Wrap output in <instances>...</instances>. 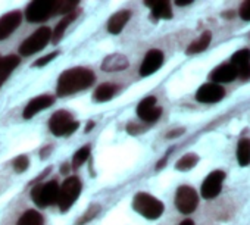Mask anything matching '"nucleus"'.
Wrapping results in <instances>:
<instances>
[{
    "label": "nucleus",
    "mask_w": 250,
    "mask_h": 225,
    "mask_svg": "<svg viewBox=\"0 0 250 225\" xmlns=\"http://www.w3.org/2000/svg\"><path fill=\"white\" fill-rule=\"evenodd\" d=\"M96 77L93 74V71L87 69V68H71L66 69L65 72L61 74L59 80H58V96L65 97L69 94H74L77 91L85 90L90 85H93Z\"/></svg>",
    "instance_id": "f257e3e1"
},
{
    "label": "nucleus",
    "mask_w": 250,
    "mask_h": 225,
    "mask_svg": "<svg viewBox=\"0 0 250 225\" xmlns=\"http://www.w3.org/2000/svg\"><path fill=\"white\" fill-rule=\"evenodd\" d=\"M133 207L137 213L147 219H158L164 213V203L147 193H137L133 200Z\"/></svg>",
    "instance_id": "f03ea898"
},
{
    "label": "nucleus",
    "mask_w": 250,
    "mask_h": 225,
    "mask_svg": "<svg viewBox=\"0 0 250 225\" xmlns=\"http://www.w3.org/2000/svg\"><path fill=\"white\" fill-rule=\"evenodd\" d=\"M80 124L74 121L72 115L66 110H58L50 117L49 120V128L53 136L62 137V136H69L77 131Z\"/></svg>",
    "instance_id": "7ed1b4c3"
},
{
    "label": "nucleus",
    "mask_w": 250,
    "mask_h": 225,
    "mask_svg": "<svg viewBox=\"0 0 250 225\" xmlns=\"http://www.w3.org/2000/svg\"><path fill=\"white\" fill-rule=\"evenodd\" d=\"M81 181L77 177H69L63 181V184L59 187V196H58V205L61 212H66L78 199L81 193Z\"/></svg>",
    "instance_id": "20e7f679"
},
{
    "label": "nucleus",
    "mask_w": 250,
    "mask_h": 225,
    "mask_svg": "<svg viewBox=\"0 0 250 225\" xmlns=\"http://www.w3.org/2000/svg\"><path fill=\"white\" fill-rule=\"evenodd\" d=\"M58 196H59V184L56 181L39 184L31 190V199L39 207H47L58 203Z\"/></svg>",
    "instance_id": "39448f33"
},
{
    "label": "nucleus",
    "mask_w": 250,
    "mask_h": 225,
    "mask_svg": "<svg viewBox=\"0 0 250 225\" xmlns=\"http://www.w3.org/2000/svg\"><path fill=\"white\" fill-rule=\"evenodd\" d=\"M52 39V30L49 27H42L36 33H33L27 40L22 41L20 46V53L22 56H31L44 49V46Z\"/></svg>",
    "instance_id": "423d86ee"
},
{
    "label": "nucleus",
    "mask_w": 250,
    "mask_h": 225,
    "mask_svg": "<svg viewBox=\"0 0 250 225\" xmlns=\"http://www.w3.org/2000/svg\"><path fill=\"white\" fill-rule=\"evenodd\" d=\"M55 15V2L53 0H37L31 2L25 9V18L28 22H43Z\"/></svg>",
    "instance_id": "0eeeda50"
},
{
    "label": "nucleus",
    "mask_w": 250,
    "mask_h": 225,
    "mask_svg": "<svg viewBox=\"0 0 250 225\" xmlns=\"http://www.w3.org/2000/svg\"><path fill=\"white\" fill-rule=\"evenodd\" d=\"M199 205V196L194 188L188 185L178 187L175 193V206L181 213H191Z\"/></svg>",
    "instance_id": "6e6552de"
},
{
    "label": "nucleus",
    "mask_w": 250,
    "mask_h": 225,
    "mask_svg": "<svg viewBox=\"0 0 250 225\" xmlns=\"http://www.w3.org/2000/svg\"><path fill=\"white\" fill-rule=\"evenodd\" d=\"M137 115L145 123H155L162 115V107L158 106V100L153 96L143 99L137 106Z\"/></svg>",
    "instance_id": "1a4fd4ad"
},
{
    "label": "nucleus",
    "mask_w": 250,
    "mask_h": 225,
    "mask_svg": "<svg viewBox=\"0 0 250 225\" xmlns=\"http://www.w3.org/2000/svg\"><path fill=\"white\" fill-rule=\"evenodd\" d=\"M224 180H225V172H222V171L210 172L202 184V197L203 199L216 197L221 193Z\"/></svg>",
    "instance_id": "9d476101"
},
{
    "label": "nucleus",
    "mask_w": 250,
    "mask_h": 225,
    "mask_svg": "<svg viewBox=\"0 0 250 225\" xmlns=\"http://www.w3.org/2000/svg\"><path fill=\"white\" fill-rule=\"evenodd\" d=\"M224 96H225L224 87L219 84H215V82L203 84L196 93V99L200 103H216V102L222 100Z\"/></svg>",
    "instance_id": "9b49d317"
},
{
    "label": "nucleus",
    "mask_w": 250,
    "mask_h": 225,
    "mask_svg": "<svg viewBox=\"0 0 250 225\" xmlns=\"http://www.w3.org/2000/svg\"><path fill=\"white\" fill-rule=\"evenodd\" d=\"M164 63V53L158 49L149 50L140 65V75L142 77H149L155 74Z\"/></svg>",
    "instance_id": "f8f14e48"
},
{
    "label": "nucleus",
    "mask_w": 250,
    "mask_h": 225,
    "mask_svg": "<svg viewBox=\"0 0 250 225\" xmlns=\"http://www.w3.org/2000/svg\"><path fill=\"white\" fill-rule=\"evenodd\" d=\"M22 21V14L18 11L9 12L0 18V41L6 40L20 25Z\"/></svg>",
    "instance_id": "ddd939ff"
},
{
    "label": "nucleus",
    "mask_w": 250,
    "mask_h": 225,
    "mask_svg": "<svg viewBox=\"0 0 250 225\" xmlns=\"http://www.w3.org/2000/svg\"><path fill=\"white\" fill-rule=\"evenodd\" d=\"M53 102H55V99H53L52 96H49V94L37 96V97H34L33 100L28 102V104L25 106V109H24V112H22V117H24L25 120H30V118H33L34 115H37L39 112H42V110L50 107V106L53 104Z\"/></svg>",
    "instance_id": "4468645a"
},
{
    "label": "nucleus",
    "mask_w": 250,
    "mask_h": 225,
    "mask_svg": "<svg viewBox=\"0 0 250 225\" xmlns=\"http://www.w3.org/2000/svg\"><path fill=\"white\" fill-rule=\"evenodd\" d=\"M237 77H238V71L231 63H224V65L215 68L212 71V74H210V80L215 84H219V82H231Z\"/></svg>",
    "instance_id": "2eb2a0df"
},
{
    "label": "nucleus",
    "mask_w": 250,
    "mask_h": 225,
    "mask_svg": "<svg viewBox=\"0 0 250 225\" xmlns=\"http://www.w3.org/2000/svg\"><path fill=\"white\" fill-rule=\"evenodd\" d=\"M128 65H130V62L124 55L113 53V55H109L107 58H104V61L102 62V69L104 72H118V71L127 69Z\"/></svg>",
    "instance_id": "dca6fc26"
},
{
    "label": "nucleus",
    "mask_w": 250,
    "mask_h": 225,
    "mask_svg": "<svg viewBox=\"0 0 250 225\" xmlns=\"http://www.w3.org/2000/svg\"><path fill=\"white\" fill-rule=\"evenodd\" d=\"M131 14L128 11H119L116 14H113L109 21H107V31L110 34H119L122 31V28L125 27V24L128 22Z\"/></svg>",
    "instance_id": "f3484780"
},
{
    "label": "nucleus",
    "mask_w": 250,
    "mask_h": 225,
    "mask_svg": "<svg viewBox=\"0 0 250 225\" xmlns=\"http://www.w3.org/2000/svg\"><path fill=\"white\" fill-rule=\"evenodd\" d=\"M20 58L15 55H9L3 59H0V87L5 84V81L9 78V75L14 72V69L20 65Z\"/></svg>",
    "instance_id": "a211bd4d"
},
{
    "label": "nucleus",
    "mask_w": 250,
    "mask_h": 225,
    "mask_svg": "<svg viewBox=\"0 0 250 225\" xmlns=\"http://www.w3.org/2000/svg\"><path fill=\"white\" fill-rule=\"evenodd\" d=\"M147 6L152 8V18L155 20H169L172 18L171 5L167 0H156V2H146Z\"/></svg>",
    "instance_id": "6ab92c4d"
},
{
    "label": "nucleus",
    "mask_w": 250,
    "mask_h": 225,
    "mask_svg": "<svg viewBox=\"0 0 250 225\" xmlns=\"http://www.w3.org/2000/svg\"><path fill=\"white\" fill-rule=\"evenodd\" d=\"M77 15H78V11H74V12H71V14H68L58 25H56V28H55V31L52 33V41L56 44V43H59V40L63 37V34H65V30L68 28V25L77 18Z\"/></svg>",
    "instance_id": "aec40b11"
},
{
    "label": "nucleus",
    "mask_w": 250,
    "mask_h": 225,
    "mask_svg": "<svg viewBox=\"0 0 250 225\" xmlns=\"http://www.w3.org/2000/svg\"><path fill=\"white\" fill-rule=\"evenodd\" d=\"M116 91H118V87L116 85L106 82V84H102V85H99L96 88L93 99L96 102H107V100H110L116 94Z\"/></svg>",
    "instance_id": "412c9836"
},
{
    "label": "nucleus",
    "mask_w": 250,
    "mask_h": 225,
    "mask_svg": "<svg viewBox=\"0 0 250 225\" xmlns=\"http://www.w3.org/2000/svg\"><path fill=\"white\" fill-rule=\"evenodd\" d=\"M210 39H212V34H210L209 31L203 33V34L200 36L199 40L193 41V43L187 47L186 53H187V55H196V53H200V52L206 50L208 46H209V43H210Z\"/></svg>",
    "instance_id": "4be33fe9"
},
{
    "label": "nucleus",
    "mask_w": 250,
    "mask_h": 225,
    "mask_svg": "<svg viewBox=\"0 0 250 225\" xmlns=\"http://www.w3.org/2000/svg\"><path fill=\"white\" fill-rule=\"evenodd\" d=\"M237 159L241 166H247L250 164V140L241 139L237 146Z\"/></svg>",
    "instance_id": "5701e85b"
},
{
    "label": "nucleus",
    "mask_w": 250,
    "mask_h": 225,
    "mask_svg": "<svg viewBox=\"0 0 250 225\" xmlns=\"http://www.w3.org/2000/svg\"><path fill=\"white\" fill-rule=\"evenodd\" d=\"M17 225H44V221L37 210H27L22 213Z\"/></svg>",
    "instance_id": "b1692460"
},
{
    "label": "nucleus",
    "mask_w": 250,
    "mask_h": 225,
    "mask_svg": "<svg viewBox=\"0 0 250 225\" xmlns=\"http://www.w3.org/2000/svg\"><path fill=\"white\" fill-rule=\"evenodd\" d=\"M197 162H199V156L196 153H188L177 162L175 168L178 171H188V169L194 168L197 165Z\"/></svg>",
    "instance_id": "393cba45"
},
{
    "label": "nucleus",
    "mask_w": 250,
    "mask_h": 225,
    "mask_svg": "<svg viewBox=\"0 0 250 225\" xmlns=\"http://www.w3.org/2000/svg\"><path fill=\"white\" fill-rule=\"evenodd\" d=\"M247 63H250V50L249 49L238 50L231 58V65H234L235 68H240V66L247 65Z\"/></svg>",
    "instance_id": "a878e982"
},
{
    "label": "nucleus",
    "mask_w": 250,
    "mask_h": 225,
    "mask_svg": "<svg viewBox=\"0 0 250 225\" xmlns=\"http://www.w3.org/2000/svg\"><path fill=\"white\" fill-rule=\"evenodd\" d=\"M77 2H72V0H58L55 2V15L58 14H71L72 11H75L77 8Z\"/></svg>",
    "instance_id": "bb28decb"
},
{
    "label": "nucleus",
    "mask_w": 250,
    "mask_h": 225,
    "mask_svg": "<svg viewBox=\"0 0 250 225\" xmlns=\"http://www.w3.org/2000/svg\"><path fill=\"white\" fill-rule=\"evenodd\" d=\"M88 158H90V146H84V147L78 149L77 153L74 155V159H72L74 168H80Z\"/></svg>",
    "instance_id": "cd10ccee"
},
{
    "label": "nucleus",
    "mask_w": 250,
    "mask_h": 225,
    "mask_svg": "<svg viewBox=\"0 0 250 225\" xmlns=\"http://www.w3.org/2000/svg\"><path fill=\"white\" fill-rule=\"evenodd\" d=\"M100 210V206L99 205H91L88 207V210L85 212V215H83L78 221H77V225H83V224H87L88 221H91Z\"/></svg>",
    "instance_id": "c85d7f7f"
},
{
    "label": "nucleus",
    "mask_w": 250,
    "mask_h": 225,
    "mask_svg": "<svg viewBox=\"0 0 250 225\" xmlns=\"http://www.w3.org/2000/svg\"><path fill=\"white\" fill-rule=\"evenodd\" d=\"M28 164H30V161H28V158L25 156V155H21V156H18L15 161H14V169L17 171V172H24V171H27L28 169Z\"/></svg>",
    "instance_id": "c756f323"
},
{
    "label": "nucleus",
    "mask_w": 250,
    "mask_h": 225,
    "mask_svg": "<svg viewBox=\"0 0 250 225\" xmlns=\"http://www.w3.org/2000/svg\"><path fill=\"white\" fill-rule=\"evenodd\" d=\"M58 56V52H53V53H49V55H46V56H43V58H40V59H37L34 63H33V66H44V65H47L49 62H52L55 58Z\"/></svg>",
    "instance_id": "7c9ffc66"
},
{
    "label": "nucleus",
    "mask_w": 250,
    "mask_h": 225,
    "mask_svg": "<svg viewBox=\"0 0 250 225\" xmlns=\"http://www.w3.org/2000/svg\"><path fill=\"white\" fill-rule=\"evenodd\" d=\"M240 18L244 21H250V0L244 2L240 8Z\"/></svg>",
    "instance_id": "2f4dec72"
},
{
    "label": "nucleus",
    "mask_w": 250,
    "mask_h": 225,
    "mask_svg": "<svg viewBox=\"0 0 250 225\" xmlns=\"http://www.w3.org/2000/svg\"><path fill=\"white\" fill-rule=\"evenodd\" d=\"M237 71H238V75H240L241 80H249L250 78V63L237 68Z\"/></svg>",
    "instance_id": "473e14b6"
},
{
    "label": "nucleus",
    "mask_w": 250,
    "mask_h": 225,
    "mask_svg": "<svg viewBox=\"0 0 250 225\" xmlns=\"http://www.w3.org/2000/svg\"><path fill=\"white\" fill-rule=\"evenodd\" d=\"M184 133V130H178V131H172V133H169L168 134V137H175V136H180V134H183Z\"/></svg>",
    "instance_id": "72a5a7b5"
},
{
    "label": "nucleus",
    "mask_w": 250,
    "mask_h": 225,
    "mask_svg": "<svg viewBox=\"0 0 250 225\" xmlns=\"http://www.w3.org/2000/svg\"><path fill=\"white\" fill-rule=\"evenodd\" d=\"M180 225H194V222L191 219H184Z\"/></svg>",
    "instance_id": "f704fd0d"
},
{
    "label": "nucleus",
    "mask_w": 250,
    "mask_h": 225,
    "mask_svg": "<svg viewBox=\"0 0 250 225\" xmlns=\"http://www.w3.org/2000/svg\"><path fill=\"white\" fill-rule=\"evenodd\" d=\"M191 2H177L178 6H186V5H190Z\"/></svg>",
    "instance_id": "c9c22d12"
},
{
    "label": "nucleus",
    "mask_w": 250,
    "mask_h": 225,
    "mask_svg": "<svg viewBox=\"0 0 250 225\" xmlns=\"http://www.w3.org/2000/svg\"><path fill=\"white\" fill-rule=\"evenodd\" d=\"M93 125H94L93 123H88V125H87V130H85V131H87V133H88V131H91V128H93Z\"/></svg>",
    "instance_id": "e433bc0d"
}]
</instances>
